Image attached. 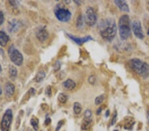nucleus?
Here are the masks:
<instances>
[{
  "mask_svg": "<svg viewBox=\"0 0 149 131\" xmlns=\"http://www.w3.org/2000/svg\"><path fill=\"white\" fill-rule=\"evenodd\" d=\"M1 66L0 65V72H1Z\"/></svg>",
  "mask_w": 149,
  "mask_h": 131,
  "instance_id": "31",
  "label": "nucleus"
},
{
  "mask_svg": "<svg viewBox=\"0 0 149 131\" xmlns=\"http://www.w3.org/2000/svg\"><path fill=\"white\" fill-rule=\"evenodd\" d=\"M99 31L103 39L107 41H111L113 40L117 33V25L115 20L111 17H107L101 21L99 25Z\"/></svg>",
  "mask_w": 149,
  "mask_h": 131,
  "instance_id": "1",
  "label": "nucleus"
},
{
  "mask_svg": "<svg viewBox=\"0 0 149 131\" xmlns=\"http://www.w3.org/2000/svg\"><path fill=\"white\" fill-rule=\"evenodd\" d=\"M4 22V15L3 12L0 11V25H1Z\"/></svg>",
  "mask_w": 149,
  "mask_h": 131,
  "instance_id": "23",
  "label": "nucleus"
},
{
  "mask_svg": "<svg viewBox=\"0 0 149 131\" xmlns=\"http://www.w3.org/2000/svg\"><path fill=\"white\" fill-rule=\"evenodd\" d=\"M107 113H106V114H105V115H106L107 116H109V111H107Z\"/></svg>",
  "mask_w": 149,
  "mask_h": 131,
  "instance_id": "29",
  "label": "nucleus"
},
{
  "mask_svg": "<svg viewBox=\"0 0 149 131\" xmlns=\"http://www.w3.org/2000/svg\"><path fill=\"white\" fill-rule=\"evenodd\" d=\"M131 28L133 30L134 36L139 39H143L145 35L142 28L141 23L138 20H134L131 23Z\"/></svg>",
  "mask_w": 149,
  "mask_h": 131,
  "instance_id": "8",
  "label": "nucleus"
},
{
  "mask_svg": "<svg viewBox=\"0 0 149 131\" xmlns=\"http://www.w3.org/2000/svg\"><path fill=\"white\" fill-rule=\"evenodd\" d=\"M45 73L44 71H39L37 73V77H36V81H37V82H41L42 80H43V79L45 78Z\"/></svg>",
  "mask_w": 149,
  "mask_h": 131,
  "instance_id": "18",
  "label": "nucleus"
},
{
  "mask_svg": "<svg viewBox=\"0 0 149 131\" xmlns=\"http://www.w3.org/2000/svg\"><path fill=\"white\" fill-rule=\"evenodd\" d=\"M36 35L40 42H45L49 37V33L45 27L38 28L37 32L36 33Z\"/></svg>",
  "mask_w": 149,
  "mask_h": 131,
  "instance_id": "10",
  "label": "nucleus"
},
{
  "mask_svg": "<svg viewBox=\"0 0 149 131\" xmlns=\"http://www.w3.org/2000/svg\"><path fill=\"white\" fill-rule=\"evenodd\" d=\"M115 4L118 7L119 9L123 12H129V7L125 1H121V0H117L114 1Z\"/></svg>",
  "mask_w": 149,
  "mask_h": 131,
  "instance_id": "11",
  "label": "nucleus"
},
{
  "mask_svg": "<svg viewBox=\"0 0 149 131\" xmlns=\"http://www.w3.org/2000/svg\"><path fill=\"white\" fill-rule=\"evenodd\" d=\"M62 124H63V123H62V121H60V122H59V123H58V126H57V128H56V131H58V130H60V129H61V127H62Z\"/></svg>",
  "mask_w": 149,
  "mask_h": 131,
  "instance_id": "27",
  "label": "nucleus"
},
{
  "mask_svg": "<svg viewBox=\"0 0 149 131\" xmlns=\"http://www.w3.org/2000/svg\"><path fill=\"white\" fill-rule=\"evenodd\" d=\"M9 58L17 66H21L23 62V56L16 48L11 45L8 49Z\"/></svg>",
  "mask_w": 149,
  "mask_h": 131,
  "instance_id": "4",
  "label": "nucleus"
},
{
  "mask_svg": "<svg viewBox=\"0 0 149 131\" xmlns=\"http://www.w3.org/2000/svg\"><path fill=\"white\" fill-rule=\"evenodd\" d=\"M129 66L132 70L136 71L144 79L149 76V66L147 63L144 62L139 58H133L129 61Z\"/></svg>",
  "mask_w": 149,
  "mask_h": 131,
  "instance_id": "2",
  "label": "nucleus"
},
{
  "mask_svg": "<svg viewBox=\"0 0 149 131\" xmlns=\"http://www.w3.org/2000/svg\"><path fill=\"white\" fill-rule=\"evenodd\" d=\"M58 101L61 102V103H66L67 99H68V97L66 96V95L65 94H60L58 95Z\"/></svg>",
  "mask_w": 149,
  "mask_h": 131,
  "instance_id": "19",
  "label": "nucleus"
},
{
  "mask_svg": "<svg viewBox=\"0 0 149 131\" xmlns=\"http://www.w3.org/2000/svg\"><path fill=\"white\" fill-rule=\"evenodd\" d=\"M9 74L13 77H16L17 74V69L14 67L13 66H11L9 67Z\"/></svg>",
  "mask_w": 149,
  "mask_h": 131,
  "instance_id": "21",
  "label": "nucleus"
},
{
  "mask_svg": "<svg viewBox=\"0 0 149 131\" xmlns=\"http://www.w3.org/2000/svg\"><path fill=\"white\" fill-rule=\"evenodd\" d=\"M85 23L89 26H93L97 21V15L94 9L90 7H88L86 9L85 15L84 17Z\"/></svg>",
  "mask_w": 149,
  "mask_h": 131,
  "instance_id": "7",
  "label": "nucleus"
},
{
  "mask_svg": "<svg viewBox=\"0 0 149 131\" xmlns=\"http://www.w3.org/2000/svg\"><path fill=\"white\" fill-rule=\"evenodd\" d=\"M15 91V86L13 83L8 82L5 85V94L8 97H11Z\"/></svg>",
  "mask_w": 149,
  "mask_h": 131,
  "instance_id": "13",
  "label": "nucleus"
},
{
  "mask_svg": "<svg viewBox=\"0 0 149 131\" xmlns=\"http://www.w3.org/2000/svg\"><path fill=\"white\" fill-rule=\"evenodd\" d=\"M148 33V35H149V29H148V33Z\"/></svg>",
  "mask_w": 149,
  "mask_h": 131,
  "instance_id": "32",
  "label": "nucleus"
},
{
  "mask_svg": "<svg viewBox=\"0 0 149 131\" xmlns=\"http://www.w3.org/2000/svg\"><path fill=\"white\" fill-rule=\"evenodd\" d=\"M117 113H114V115H113V119L111 121V125H114L115 123H116V120H117Z\"/></svg>",
  "mask_w": 149,
  "mask_h": 131,
  "instance_id": "24",
  "label": "nucleus"
},
{
  "mask_svg": "<svg viewBox=\"0 0 149 131\" xmlns=\"http://www.w3.org/2000/svg\"><path fill=\"white\" fill-rule=\"evenodd\" d=\"M84 23H85V21H84V18L83 16L79 15L77 19L76 23V27L78 28H82L84 27Z\"/></svg>",
  "mask_w": 149,
  "mask_h": 131,
  "instance_id": "16",
  "label": "nucleus"
},
{
  "mask_svg": "<svg viewBox=\"0 0 149 131\" xmlns=\"http://www.w3.org/2000/svg\"><path fill=\"white\" fill-rule=\"evenodd\" d=\"M46 94L48 95V96H50V95H51V88H50V86H49L47 88Z\"/></svg>",
  "mask_w": 149,
  "mask_h": 131,
  "instance_id": "26",
  "label": "nucleus"
},
{
  "mask_svg": "<svg viewBox=\"0 0 149 131\" xmlns=\"http://www.w3.org/2000/svg\"><path fill=\"white\" fill-rule=\"evenodd\" d=\"M9 40L8 35L3 31H0V46H6Z\"/></svg>",
  "mask_w": 149,
  "mask_h": 131,
  "instance_id": "14",
  "label": "nucleus"
},
{
  "mask_svg": "<svg viewBox=\"0 0 149 131\" xmlns=\"http://www.w3.org/2000/svg\"><path fill=\"white\" fill-rule=\"evenodd\" d=\"M148 116H149V110H148Z\"/></svg>",
  "mask_w": 149,
  "mask_h": 131,
  "instance_id": "33",
  "label": "nucleus"
},
{
  "mask_svg": "<svg viewBox=\"0 0 149 131\" xmlns=\"http://www.w3.org/2000/svg\"><path fill=\"white\" fill-rule=\"evenodd\" d=\"M73 109H74V112L75 114H80L81 111V109H82V107H81V105L76 102L74 104V107H73Z\"/></svg>",
  "mask_w": 149,
  "mask_h": 131,
  "instance_id": "17",
  "label": "nucleus"
},
{
  "mask_svg": "<svg viewBox=\"0 0 149 131\" xmlns=\"http://www.w3.org/2000/svg\"><path fill=\"white\" fill-rule=\"evenodd\" d=\"M119 32L122 40H127L130 37L131 34V24L129 17L123 15L119 20Z\"/></svg>",
  "mask_w": 149,
  "mask_h": 131,
  "instance_id": "3",
  "label": "nucleus"
},
{
  "mask_svg": "<svg viewBox=\"0 0 149 131\" xmlns=\"http://www.w3.org/2000/svg\"><path fill=\"white\" fill-rule=\"evenodd\" d=\"M102 108H100L99 109V110H98L97 111V115H100V113H101V111H102Z\"/></svg>",
  "mask_w": 149,
  "mask_h": 131,
  "instance_id": "28",
  "label": "nucleus"
},
{
  "mask_svg": "<svg viewBox=\"0 0 149 131\" xmlns=\"http://www.w3.org/2000/svg\"><path fill=\"white\" fill-rule=\"evenodd\" d=\"M63 86L67 89L72 90L76 87V83L72 80L68 79L63 83Z\"/></svg>",
  "mask_w": 149,
  "mask_h": 131,
  "instance_id": "15",
  "label": "nucleus"
},
{
  "mask_svg": "<svg viewBox=\"0 0 149 131\" xmlns=\"http://www.w3.org/2000/svg\"><path fill=\"white\" fill-rule=\"evenodd\" d=\"M54 13L56 18L62 22H67L70 19L72 13L68 9L62 7H56L55 8Z\"/></svg>",
  "mask_w": 149,
  "mask_h": 131,
  "instance_id": "5",
  "label": "nucleus"
},
{
  "mask_svg": "<svg viewBox=\"0 0 149 131\" xmlns=\"http://www.w3.org/2000/svg\"><path fill=\"white\" fill-rule=\"evenodd\" d=\"M13 120V113L11 109H8L5 112L1 123V131H9L10 126Z\"/></svg>",
  "mask_w": 149,
  "mask_h": 131,
  "instance_id": "6",
  "label": "nucleus"
},
{
  "mask_svg": "<svg viewBox=\"0 0 149 131\" xmlns=\"http://www.w3.org/2000/svg\"><path fill=\"white\" fill-rule=\"evenodd\" d=\"M19 27H20V24L16 19H12L11 21H9L8 30L10 33L16 32Z\"/></svg>",
  "mask_w": 149,
  "mask_h": 131,
  "instance_id": "12",
  "label": "nucleus"
},
{
  "mask_svg": "<svg viewBox=\"0 0 149 131\" xmlns=\"http://www.w3.org/2000/svg\"><path fill=\"white\" fill-rule=\"evenodd\" d=\"M95 81V79L94 76H90V78H89V82H90V83H92V84H94Z\"/></svg>",
  "mask_w": 149,
  "mask_h": 131,
  "instance_id": "25",
  "label": "nucleus"
},
{
  "mask_svg": "<svg viewBox=\"0 0 149 131\" xmlns=\"http://www.w3.org/2000/svg\"><path fill=\"white\" fill-rule=\"evenodd\" d=\"M103 100H104V96L103 95H100V96H98L95 98V104L97 105H100L103 101Z\"/></svg>",
  "mask_w": 149,
  "mask_h": 131,
  "instance_id": "22",
  "label": "nucleus"
},
{
  "mask_svg": "<svg viewBox=\"0 0 149 131\" xmlns=\"http://www.w3.org/2000/svg\"><path fill=\"white\" fill-rule=\"evenodd\" d=\"M2 94V89H1V87H0V95Z\"/></svg>",
  "mask_w": 149,
  "mask_h": 131,
  "instance_id": "30",
  "label": "nucleus"
},
{
  "mask_svg": "<svg viewBox=\"0 0 149 131\" xmlns=\"http://www.w3.org/2000/svg\"><path fill=\"white\" fill-rule=\"evenodd\" d=\"M67 35L68 36V37L71 40H72L74 42H75V43L78 45H81L85 43L86 42L90 41L91 40H93L92 37H90V36H87V37H82V38H80V37H74V36L67 34Z\"/></svg>",
  "mask_w": 149,
  "mask_h": 131,
  "instance_id": "9",
  "label": "nucleus"
},
{
  "mask_svg": "<svg viewBox=\"0 0 149 131\" xmlns=\"http://www.w3.org/2000/svg\"><path fill=\"white\" fill-rule=\"evenodd\" d=\"M31 124L33 126V127L34 128L35 130H38V121L36 118H33L31 120Z\"/></svg>",
  "mask_w": 149,
  "mask_h": 131,
  "instance_id": "20",
  "label": "nucleus"
}]
</instances>
